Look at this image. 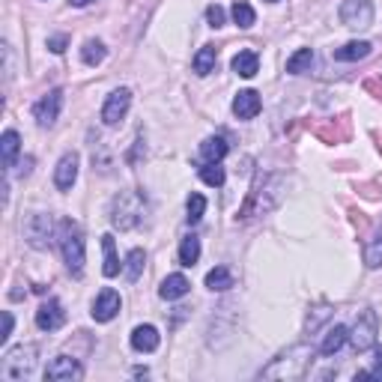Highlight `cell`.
<instances>
[{
    "label": "cell",
    "mask_w": 382,
    "mask_h": 382,
    "mask_svg": "<svg viewBox=\"0 0 382 382\" xmlns=\"http://www.w3.org/2000/svg\"><path fill=\"white\" fill-rule=\"evenodd\" d=\"M36 355H39V350L33 347V343H21V347L9 350L4 355V364H0V376L4 379H24L33 374L36 367Z\"/></svg>",
    "instance_id": "4"
},
{
    "label": "cell",
    "mask_w": 382,
    "mask_h": 382,
    "mask_svg": "<svg viewBox=\"0 0 382 382\" xmlns=\"http://www.w3.org/2000/svg\"><path fill=\"white\" fill-rule=\"evenodd\" d=\"M120 304H123V299H120V292L117 290H111V287H105L96 296V302H93V320L96 323H111L113 316L120 314Z\"/></svg>",
    "instance_id": "11"
},
{
    "label": "cell",
    "mask_w": 382,
    "mask_h": 382,
    "mask_svg": "<svg viewBox=\"0 0 382 382\" xmlns=\"http://www.w3.org/2000/svg\"><path fill=\"white\" fill-rule=\"evenodd\" d=\"M311 66H314V51L311 48H299L296 54L287 60V72L290 75H304V72H311Z\"/></svg>",
    "instance_id": "23"
},
{
    "label": "cell",
    "mask_w": 382,
    "mask_h": 382,
    "mask_svg": "<svg viewBox=\"0 0 382 382\" xmlns=\"http://www.w3.org/2000/svg\"><path fill=\"white\" fill-rule=\"evenodd\" d=\"M101 251H105V266H101V272H105V278H117L120 269H123V263L117 257V245H113V236L111 233L101 236Z\"/></svg>",
    "instance_id": "18"
},
{
    "label": "cell",
    "mask_w": 382,
    "mask_h": 382,
    "mask_svg": "<svg viewBox=\"0 0 382 382\" xmlns=\"http://www.w3.org/2000/svg\"><path fill=\"white\" fill-rule=\"evenodd\" d=\"M266 4H278V0H266Z\"/></svg>",
    "instance_id": "37"
},
{
    "label": "cell",
    "mask_w": 382,
    "mask_h": 382,
    "mask_svg": "<svg viewBox=\"0 0 382 382\" xmlns=\"http://www.w3.org/2000/svg\"><path fill=\"white\" fill-rule=\"evenodd\" d=\"M51 218L48 215H42V212H33L27 221H24V236H27V242L33 248H45L48 242H51Z\"/></svg>",
    "instance_id": "10"
},
{
    "label": "cell",
    "mask_w": 382,
    "mask_h": 382,
    "mask_svg": "<svg viewBox=\"0 0 382 382\" xmlns=\"http://www.w3.org/2000/svg\"><path fill=\"white\" fill-rule=\"evenodd\" d=\"M144 263H147L144 248H132L129 257H125V266H123L125 278H129V281H137V278H141V272H144Z\"/></svg>",
    "instance_id": "24"
},
{
    "label": "cell",
    "mask_w": 382,
    "mask_h": 382,
    "mask_svg": "<svg viewBox=\"0 0 382 382\" xmlns=\"http://www.w3.org/2000/svg\"><path fill=\"white\" fill-rule=\"evenodd\" d=\"M144 212H147V197L141 191H123L111 203V224L120 227V230H132V227L144 221Z\"/></svg>",
    "instance_id": "1"
},
{
    "label": "cell",
    "mask_w": 382,
    "mask_h": 382,
    "mask_svg": "<svg viewBox=\"0 0 382 382\" xmlns=\"http://www.w3.org/2000/svg\"><path fill=\"white\" fill-rule=\"evenodd\" d=\"M371 54V42H347L343 48L335 51V60L340 63H355V60H364Z\"/></svg>",
    "instance_id": "21"
},
{
    "label": "cell",
    "mask_w": 382,
    "mask_h": 382,
    "mask_svg": "<svg viewBox=\"0 0 382 382\" xmlns=\"http://www.w3.org/2000/svg\"><path fill=\"white\" fill-rule=\"evenodd\" d=\"M66 45H69V36H51V39H48V48L54 51V54H63Z\"/></svg>",
    "instance_id": "33"
},
{
    "label": "cell",
    "mask_w": 382,
    "mask_h": 382,
    "mask_svg": "<svg viewBox=\"0 0 382 382\" xmlns=\"http://www.w3.org/2000/svg\"><path fill=\"white\" fill-rule=\"evenodd\" d=\"M263 108V101H260V93H254V90H242L236 99H233V113L239 120H254L260 113Z\"/></svg>",
    "instance_id": "14"
},
{
    "label": "cell",
    "mask_w": 382,
    "mask_h": 382,
    "mask_svg": "<svg viewBox=\"0 0 382 382\" xmlns=\"http://www.w3.org/2000/svg\"><path fill=\"white\" fill-rule=\"evenodd\" d=\"M230 16H233V21H236V27H242V30L254 27V21H257V12H254L251 4H245V0H236L233 9H230Z\"/></svg>",
    "instance_id": "26"
},
{
    "label": "cell",
    "mask_w": 382,
    "mask_h": 382,
    "mask_svg": "<svg viewBox=\"0 0 382 382\" xmlns=\"http://www.w3.org/2000/svg\"><path fill=\"white\" fill-rule=\"evenodd\" d=\"M159 343H161V338H159L156 326H137L132 332V350H137V352H156Z\"/></svg>",
    "instance_id": "15"
},
{
    "label": "cell",
    "mask_w": 382,
    "mask_h": 382,
    "mask_svg": "<svg viewBox=\"0 0 382 382\" xmlns=\"http://www.w3.org/2000/svg\"><path fill=\"white\" fill-rule=\"evenodd\" d=\"M215 60H218V51H215L212 45H203L195 54V72L197 75H209L215 69Z\"/></svg>",
    "instance_id": "28"
},
{
    "label": "cell",
    "mask_w": 382,
    "mask_h": 382,
    "mask_svg": "<svg viewBox=\"0 0 382 382\" xmlns=\"http://www.w3.org/2000/svg\"><path fill=\"white\" fill-rule=\"evenodd\" d=\"M200 180L207 183V185H212V188H221L224 180H227L221 161H207V164H203V168H200Z\"/></svg>",
    "instance_id": "29"
},
{
    "label": "cell",
    "mask_w": 382,
    "mask_h": 382,
    "mask_svg": "<svg viewBox=\"0 0 382 382\" xmlns=\"http://www.w3.org/2000/svg\"><path fill=\"white\" fill-rule=\"evenodd\" d=\"M227 141L224 137H207V141L200 144V156H203V161H221L224 156H227Z\"/></svg>",
    "instance_id": "22"
},
{
    "label": "cell",
    "mask_w": 382,
    "mask_h": 382,
    "mask_svg": "<svg viewBox=\"0 0 382 382\" xmlns=\"http://www.w3.org/2000/svg\"><path fill=\"white\" fill-rule=\"evenodd\" d=\"M200 260V239L197 236H185L180 242V263L183 266H195Z\"/></svg>",
    "instance_id": "30"
},
{
    "label": "cell",
    "mask_w": 382,
    "mask_h": 382,
    "mask_svg": "<svg viewBox=\"0 0 382 382\" xmlns=\"http://www.w3.org/2000/svg\"><path fill=\"white\" fill-rule=\"evenodd\" d=\"M60 251H63V260H66L69 272L72 275H81L84 272V233L75 221H63L60 224Z\"/></svg>",
    "instance_id": "3"
},
{
    "label": "cell",
    "mask_w": 382,
    "mask_h": 382,
    "mask_svg": "<svg viewBox=\"0 0 382 382\" xmlns=\"http://www.w3.org/2000/svg\"><path fill=\"white\" fill-rule=\"evenodd\" d=\"M347 340H350V328H347V326H332V328L326 332L323 343H320V352H323V355H335Z\"/></svg>",
    "instance_id": "19"
},
{
    "label": "cell",
    "mask_w": 382,
    "mask_h": 382,
    "mask_svg": "<svg viewBox=\"0 0 382 382\" xmlns=\"http://www.w3.org/2000/svg\"><path fill=\"white\" fill-rule=\"evenodd\" d=\"M84 376V367L72 359V355H57L54 362L45 367V379L51 382H75Z\"/></svg>",
    "instance_id": "9"
},
{
    "label": "cell",
    "mask_w": 382,
    "mask_h": 382,
    "mask_svg": "<svg viewBox=\"0 0 382 382\" xmlns=\"http://www.w3.org/2000/svg\"><path fill=\"white\" fill-rule=\"evenodd\" d=\"M257 69H260V60L254 51H239V54L233 57V72L242 75V78H254Z\"/></svg>",
    "instance_id": "20"
},
{
    "label": "cell",
    "mask_w": 382,
    "mask_h": 382,
    "mask_svg": "<svg viewBox=\"0 0 382 382\" xmlns=\"http://www.w3.org/2000/svg\"><path fill=\"white\" fill-rule=\"evenodd\" d=\"M207 287H209L212 292L230 290V287H233V275H230V269H224V266H215V269L207 275Z\"/></svg>",
    "instance_id": "25"
},
{
    "label": "cell",
    "mask_w": 382,
    "mask_h": 382,
    "mask_svg": "<svg viewBox=\"0 0 382 382\" xmlns=\"http://www.w3.org/2000/svg\"><path fill=\"white\" fill-rule=\"evenodd\" d=\"M60 108H63V90H51V93H45V96L33 105V120L39 123L42 129H48V125L57 123Z\"/></svg>",
    "instance_id": "8"
},
{
    "label": "cell",
    "mask_w": 382,
    "mask_h": 382,
    "mask_svg": "<svg viewBox=\"0 0 382 382\" xmlns=\"http://www.w3.org/2000/svg\"><path fill=\"white\" fill-rule=\"evenodd\" d=\"M66 320V314H63V304L57 299H48L39 304V311H36V326L42 328V332H57Z\"/></svg>",
    "instance_id": "12"
},
{
    "label": "cell",
    "mask_w": 382,
    "mask_h": 382,
    "mask_svg": "<svg viewBox=\"0 0 382 382\" xmlns=\"http://www.w3.org/2000/svg\"><path fill=\"white\" fill-rule=\"evenodd\" d=\"M72 6H87V4H93V0H69Z\"/></svg>",
    "instance_id": "35"
},
{
    "label": "cell",
    "mask_w": 382,
    "mask_h": 382,
    "mask_svg": "<svg viewBox=\"0 0 382 382\" xmlns=\"http://www.w3.org/2000/svg\"><path fill=\"white\" fill-rule=\"evenodd\" d=\"M129 105H132V90H125V87L113 90L105 99V105H101V123L105 125H120L125 120V113H129Z\"/></svg>",
    "instance_id": "7"
},
{
    "label": "cell",
    "mask_w": 382,
    "mask_h": 382,
    "mask_svg": "<svg viewBox=\"0 0 382 382\" xmlns=\"http://www.w3.org/2000/svg\"><path fill=\"white\" fill-rule=\"evenodd\" d=\"M105 54H108V48L99 39H87L84 48H81V60L87 63V66H99V63L105 60Z\"/></svg>",
    "instance_id": "27"
},
{
    "label": "cell",
    "mask_w": 382,
    "mask_h": 382,
    "mask_svg": "<svg viewBox=\"0 0 382 382\" xmlns=\"http://www.w3.org/2000/svg\"><path fill=\"white\" fill-rule=\"evenodd\" d=\"M314 359V350L308 347H292L290 352H284L281 359H275V364H269L260 374L263 379H302L308 374V364Z\"/></svg>",
    "instance_id": "2"
},
{
    "label": "cell",
    "mask_w": 382,
    "mask_h": 382,
    "mask_svg": "<svg viewBox=\"0 0 382 382\" xmlns=\"http://www.w3.org/2000/svg\"><path fill=\"white\" fill-rule=\"evenodd\" d=\"M224 18H227V16H224V9H221L218 4H212V6L207 9V21L212 24V27H224Z\"/></svg>",
    "instance_id": "32"
},
{
    "label": "cell",
    "mask_w": 382,
    "mask_h": 382,
    "mask_svg": "<svg viewBox=\"0 0 382 382\" xmlns=\"http://www.w3.org/2000/svg\"><path fill=\"white\" fill-rule=\"evenodd\" d=\"M376 335H379L376 314H374L371 308L359 311V316H355V326H352V332H350V343H352V350H355V352L371 350L374 343H376Z\"/></svg>",
    "instance_id": "5"
},
{
    "label": "cell",
    "mask_w": 382,
    "mask_h": 382,
    "mask_svg": "<svg viewBox=\"0 0 382 382\" xmlns=\"http://www.w3.org/2000/svg\"><path fill=\"white\" fill-rule=\"evenodd\" d=\"M203 212H207V197H203V195H191L188 197V221L197 224L203 218Z\"/></svg>",
    "instance_id": "31"
},
{
    "label": "cell",
    "mask_w": 382,
    "mask_h": 382,
    "mask_svg": "<svg viewBox=\"0 0 382 382\" xmlns=\"http://www.w3.org/2000/svg\"><path fill=\"white\" fill-rule=\"evenodd\" d=\"M18 149H21V137L16 129H6L4 137H0V159H4V168H12L18 159Z\"/></svg>",
    "instance_id": "17"
},
{
    "label": "cell",
    "mask_w": 382,
    "mask_h": 382,
    "mask_svg": "<svg viewBox=\"0 0 382 382\" xmlns=\"http://www.w3.org/2000/svg\"><path fill=\"white\" fill-rule=\"evenodd\" d=\"M340 21L350 30H367L374 24V4L371 0H343Z\"/></svg>",
    "instance_id": "6"
},
{
    "label": "cell",
    "mask_w": 382,
    "mask_h": 382,
    "mask_svg": "<svg viewBox=\"0 0 382 382\" xmlns=\"http://www.w3.org/2000/svg\"><path fill=\"white\" fill-rule=\"evenodd\" d=\"M12 326H16V320H12V314H9V311H4V335H0V343H6V340H9Z\"/></svg>",
    "instance_id": "34"
},
{
    "label": "cell",
    "mask_w": 382,
    "mask_h": 382,
    "mask_svg": "<svg viewBox=\"0 0 382 382\" xmlns=\"http://www.w3.org/2000/svg\"><path fill=\"white\" fill-rule=\"evenodd\" d=\"M376 367H382V347L376 350Z\"/></svg>",
    "instance_id": "36"
},
{
    "label": "cell",
    "mask_w": 382,
    "mask_h": 382,
    "mask_svg": "<svg viewBox=\"0 0 382 382\" xmlns=\"http://www.w3.org/2000/svg\"><path fill=\"white\" fill-rule=\"evenodd\" d=\"M78 180V152H66L60 161H57V171H54V185L60 191H69Z\"/></svg>",
    "instance_id": "13"
},
{
    "label": "cell",
    "mask_w": 382,
    "mask_h": 382,
    "mask_svg": "<svg viewBox=\"0 0 382 382\" xmlns=\"http://www.w3.org/2000/svg\"><path fill=\"white\" fill-rule=\"evenodd\" d=\"M188 290H191V284H188L185 275H168V278L161 281V287H159V296H161L164 302H173V299H183Z\"/></svg>",
    "instance_id": "16"
}]
</instances>
